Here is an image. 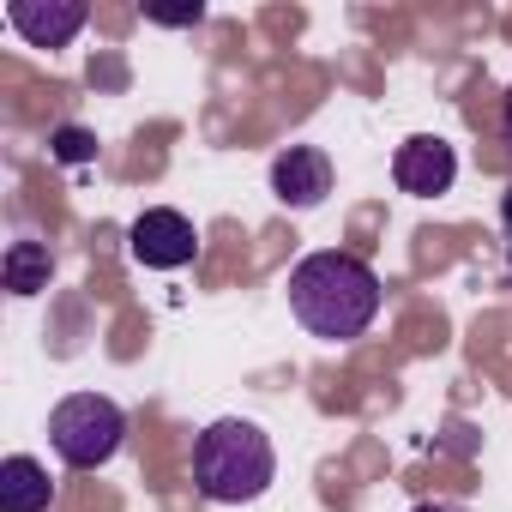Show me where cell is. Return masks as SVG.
Returning a JSON list of instances; mask_svg holds the SVG:
<instances>
[{"label":"cell","mask_w":512,"mask_h":512,"mask_svg":"<svg viewBox=\"0 0 512 512\" xmlns=\"http://www.w3.org/2000/svg\"><path fill=\"white\" fill-rule=\"evenodd\" d=\"M290 314L326 338V344H350L374 326L380 314V278L356 253H308L290 272Z\"/></svg>","instance_id":"obj_1"},{"label":"cell","mask_w":512,"mask_h":512,"mask_svg":"<svg viewBox=\"0 0 512 512\" xmlns=\"http://www.w3.org/2000/svg\"><path fill=\"white\" fill-rule=\"evenodd\" d=\"M278 476V452H272V434L247 416H223L211 422L199 440H193V482L205 500L217 506H247L260 500Z\"/></svg>","instance_id":"obj_2"},{"label":"cell","mask_w":512,"mask_h":512,"mask_svg":"<svg viewBox=\"0 0 512 512\" xmlns=\"http://www.w3.org/2000/svg\"><path fill=\"white\" fill-rule=\"evenodd\" d=\"M127 440V410L103 392H73L49 410V446L67 470H103Z\"/></svg>","instance_id":"obj_3"},{"label":"cell","mask_w":512,"mask_h":512,"mask_svg":"<svg viewBox=\"0 0 512 512\" xmlns=\"http://www.w3.org/2000/svg\"><path fill=\"white\" fill-rule=\"evenodd\" d=\"M127 247H133V260H139L145 272H181V266H193V253H199V229H193L187 211L151 205V211L133 217Z\"/></svg>","instance_id":"obj_4"},{"label":"cell","mask_w":512,"mask_h":512,"mask_svg":"<svg viewBox=\"0 0 512 512\" xmlns=\"http://www.w3.org/2000/svg\"><path fill=\"white\" fill-rule=\"evenodd\" d=\"M392 181L410 193V199H434L458 181V151L440 139V133H416L392 151Z\"/></svg>","instance_id":"obj_5"},{"label":"cell","mask_w":512,"mask_h":512,"mask_svg":"<svg viewBox=\"0 0 512 512\" xmlns=\"http://www.w3.org/2000/svg\"><path fill=\"white\" fill-rule=\"evenodd\" d=\"M85 19H91L85 0H13V7H7V25L31 49H67L85 31Z\"/></svg>","instance_id":"obj_6"},{"label":"cell","mask_w":512,"mask_h":512,"mask_svg":"<svg viewBox=\"0 0 512 512\" xmlns=\"http://www.w3.org/2000/svg\"><path fill=\"white\" fill-rule=\"evenodd\" d=\"M272 193L278 205L290 211H314L326 193H332V157L320 145H290L278 163H272Z\"/></svg>","instance_id":"obj_7"},{"label":"cell","mask_w":512,"mask_h":512,"mask_svg":"<svg viewBox=\"0 0 512 512\" xmlns=\"http://www.w3.org/2000/svg\"><path fill=\"white\" fill-rule=\"evenodd\" d=\"M55 506V482L31 452H13L0 464V512H49Z\"/></svg>","instance_id":"obj_8"},{"label":"cell","mask_w":512,"mask_h":512,"mask_svg":"<svg viewBox=\"0 0 512 512\" xmlns=\"http://www.w3.org/2000/svg\"><path fill=\"white\" fill-rule=\"evenodd\" d=\"M55 278V247L37 241V235H19L7 247V260H0V284H7V296H43Z\"/></svg>","instance_id":"obj_9"},{"label":"cell","mask_w":512,"mask_h":512,"mask_svg":"<svg viewBox=\"0 0 512 512\" xmlns=\"http://www.w3.org/2000/svg\"><path fill=\"white\" fill-rule=\"evenodd\" d=\"M55 157L61 163H91L97 157V133H85V127H55Z\"/></svg>","instance_id":"obj_10"},{"label":"cell","mask_w":512,"mask_h":512,"mask_svg":"<svg viewBox=\"0 0 512 512\" xmlns=\"http://www.w3.org/2000/svg\"><path fill=\"white\" fill-rule=\"evenodd\" d=\"M410 512H470V506H458V500H422V506H410Z\"/></svg>","instance_id":"obj_11"},{"label":"cell","mask_w":512,"mask_h":512,"mask_svg":"<svg viewBox=\"0 0 512 512\" xmlns=\"http://www.w3.org/2000/svg\"><path fill=\"white\" fill-rule=\"evenodd\" d=\"M500 133H506V151H512V91H506V109H500Z\"/></svg>","instance_id":"obj_12"},{"label":"cell","mask_w":512,"mask_h":512,"mask_svg":"<svg viewBox=\"0 0 512 512\" xmlns=\"http://www.w3.org/2000/svg\"><path fill=\"white\" fill-rule=\"evenodd\" d=\"M500 217H506V229H512V187H506V199H500Z\"/></svg>","instance_id":"obj_13"}]
</instances>
